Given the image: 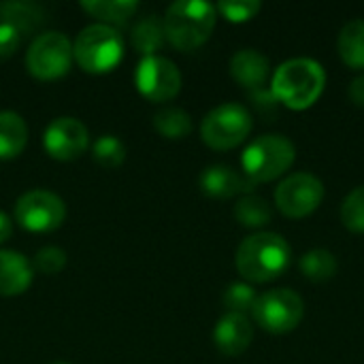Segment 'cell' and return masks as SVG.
Here are the masks:
<instances>
[{"instance_id":"1","label":"cell","mask_w":364,"mask_h":364,"mask_svg":"<svg viewBox=\"0 0 364 364\" xmlns=\"http://www.w3.org/2000/svg\"><path fill=\"white\" fill-rule=\"evenodd\" d=\"M326 85V70L314 58H290L273 73L271 90L286 107L303 111L311 107Z\"/></svg>"},{"instance_id":"2","label":"cell","mask_w":364,"mask_h":364,"mask_svg":"<svg viewBox=\"0 0 364 364\" xmlns=\"http://www.w3.org/2000/svg\"><path fill=\"white\" fill-rule=\"evenodd\" d=\"M292 258L288 241L277 232H256L237 247L235 264L247 282H271L279 277Z\"/></svg>"},{"instance_id":"3","label":"cell","mask_w":364,"mask_h":364,"mask_svg":"<svg viewBox=\"0 0 364 364\" xmlns=\"http://www.w3.org/2000/svg\"><path fill=\"white\" fill-rule=\"evenodd\" d=\"M218 11L205 0H177L168 4L162 23L164 34L181 51H192L200 47L213 32Z\"/></svg>"},{"instance_id":"4","label":"cell","mask_w":364,"mask_h":364,"mask_svg":"<svg viewBox=\"0 0 364 364\" xmlns=\"http://www.w3.org/2000/svg\"><path fill=\"white\" fill-rule=\"evenodd\" d=\"M296 158L294 143L284 134H262L256 136L241 156L243 175L252 183L273 181L284 175Z\"/></svg>"},{"instance_id":"5","label":"cell","mask_w":364,"mask_h":364,"mask_svg":"<svg viewBox=\"0 0 364 364\" xmlns=\"http://www.w3.org/2000/svg\"><path fill=\"white\" fill-rule=\"evenodd\" d=\"M73 58L87 73H109L124 58V38L113 26H85L73 43Z\"/></svg>"},{"instance_id":"6","label":"cell","mask_w":364,"mask_h":364,"mask_svg":"<svg viewBox=\"0 0 364 364\" xmlns=\"http://www.w3.org/2000/svg\"><path fill=\"white\" fill-rule=\"evenodd\" d=\"M252 132V115L239 102H222L213 107L203 124L200 136L213 149H230L247 139Z\"/></svg>"},{"instance_id":"7","label":"cell","mask_w":364,"mask_h":364,"mask_svg":"<svg viewBox=\"0 0 364 364\" xmlns=\"http://www.w3.org/2000/svg\"><path fill=\"white\" fill-rule=\"evenodd\" d=\"M73 62V43L66 34L51 30L38 34L26 53V68L32 77L49 81L62 77Z\"/></svg>"},{"instance_id":"8","label":"cell","mask_w":364,"mask_h":364,"mask_svg":"<svg viewBox=\"0 0 364 364\" xmlns=\"http://www.w3.org/2000/svg\"><path fill=\"white\" fill-rule=\"evenodd\" d=\"M305 314L303 299L290 288H275L256 299L252 316L269 333H290L294 331Z\"/></svg>"},{"instance_id":"9","label":"cell","mask_w":364,"mask_h":364,"mask_svg":"<svg viewBox=\"0 0 364 364\" xmlns=\"http://www.w3.org/2000/svg\"><path fill=\"white\" fill-rule=\"evenodd\" d=\"M324 198V183L307 171L292 173L275 188V205L288 218H305L314 213Z\"/></svg>"},{"instance_id":"10","label":"cell","mask_w":364,"mask_h":364,"mask_svg":"<svg viewBox=\"0 0 364 364\" xmlns=\"http://www.w3.org/2000/svg\"><path fill=\"white\" fill-rule=\"evenodd\" d=\"M66 218L64 200L49 190H30L15 203V220L30 232H51Z\"/></svg>"},{"instance_id":"11","label":"cell","mask_w":364,"mask_h":364,"mask_svg":"<svg viewBox=\"0 0 364 364\" xmlns=\"http://www.w3.org/2000/svg\"><path fill=\"white\" fill-rule=\"evenodd\" d=\"M136 90L151 102H166L181 90V73L177 64L162 55L141 58L134 70Z\"/></svg>"},{"instance_id":"12","label":"cell","mask_w":364,"mask_h":364,"mask_svg":"<svg viewBox=\"0 0 364 364\" xmlns=\"http://www.w3.org/2000/svg\"><path fill=\"white\" fill-rule=\"evenodd\" d=\"M90 143V132L85 124L77 117H58L53 119L43 134V145L47 154L55 160H75L79 158Z\"/></svg>"},{"instance_id":"13","label":"cell","mask_w":364,"mask_h":364,"mask_svg":"<svg viewBox=\"0 0 364 364\" xmlns=\"http://www.w3.org/2000/svg\"><path fill=\"white\" fill-rule=\"evenodd\" d=\"M254 339V324L243 314H226L213 328V343L226 356L243 354Z\"/></svg>"},{"instance_id":"14","label":"cell","mask_w":364,"mask_h":364,"mask_svg":"<svg viewBox=\"0 0 364 364\" xmlns=\"http://www.w3.org/2000/svg\"><path fill=\"white\" fill-rule=\"evenodd\" d=\"M200 190L213 198H230L250 192L254 183L228 164H211L198 177Z\"/></svg>"},{"instance_id":"15","label":"cell","mask_w":364,"mask_h":364,"mask_svg":"<svg viewBox=\"0 0 364 364\" xmlns=\"http://www.w3.org/2000/svg\"><path fill=\"white\" fill-rule=\"evenodd\" d=\"M32 262L15 250H0V296H17L32 284Z\"/></svg>"},{"instance_id":"16","label":"cell","mask_w":364,"mask_h":364,"mask_svg":"<svg viewBox=\"0 0 364 364\" xmlns=\"http://www.w3.org/2000/svg\"><path fill=\"white\" fill-rule=\"evenodd\" d=\"M269 70H271L269 58L254 47L239 49L230 58V75L243 87H260L267 81Z\"/></svg>"},{"instance_id":"17","label":"cell","mask_w":364,"mask_h":364,"mask_svg":"<svg viewBox=\"0 0 364 364\" xmlns=\"http://www.w3.org/2000/svg\"><path fill=\"white\" fill-rule=\"evenodd\" d=\"M28 143V126L15 111H0V160L15 158Z\"/></svg>"},{"instance_id":"18","label":"cell","mask_w":364,"mask_h":364,"mask_svg":"<svg viewBox=\"0 0 364 364\" xmlns=\"http://www.w3.org/2000/svg\"><path fill=\"white\" fill-rule=\"evenodd\" d=\"M339 55L352 68H364V19H350L337 38Z\"/></svg>"},{"instance_id":"19","label":"cell","mask_w":364,"mask_h":364,"mask_svg":"<svg viewBox=\"0 0 364 364\" xmlns=\"http://www.w3.org/2000/svg\"><path fill=\"white\" fill-rule=\"evenodd\" d=\"M164 23L158 15H147L132 28V45L143 53V58L156 55V51L164 45Z\"/></svg>"},{"instance_id":"20","label":"cell","mask_w":364,"mask_h":364,"mask_svg":"<svg viewBox=\"0 0 364 364\" xmlns=\"http://www.w3.org/2000/svg\"><path fill=\"white\" fill-rule=\"evenodd\" d=\"M235 218L239 224L247 228H260L273 220V209L267 198L258 194H243L235 205Z\"/></svg>"},{"instance_id":"21","label":"cell","mask_w":364,"mask_h":364,"mask_svg":"<svg viewBox=\"0 0 364 364\" xmlns=\"http://www.w3.org/2000/svg\"><path fill=\"white\" fill-rule=\"evenodd\" d=\"M303 275L311 282H326L331 279L335 273H337V258L331 250H324V247H314L309 252H305L301 256V262H299Z\"/></svg>"},{"instance_id":"22","label":"cell","mask_w":364,"mask_h":364,"mask_svg":"<svg viewBox=\"0 0 364 364\" xmlns=\"http://www.w3.org/2000/svg\"><path fill=\"white\" fill-rule=\"evenodd\" d=\"M81 9L87 11L96 19L111 21V23H124L139 9V2H134V0H83Z\"/></svg>"},{"instance_id":"23","label":"cell","mask_w":364,"mask_h":364,"mask_svg":"<svg viewBox=\"0 0 364 364\" xmlns=\"http://www.w3.org/2000/svg\"><path fill=\"white\" fill-rule=\"evenodd\" d=\"M154 126L166 139H183L192 130V117L179 107H166L154 115Z\"/></svg>"},{"instance_id":"24","label":"cell","mask_w":364,"mask_h":364,"mask_svg":"<svg viewBox=\"0 0 364 364\" xmlns=\"http://www.w3.org/2000/svg\"><path fill=\"white\" fill-rule=\"evenodd\" d=\"M92 156H94V160H96L100 166H105V168H115V166H119V164L126 160V145H124L117 136H113V134H102V136H98V141L94 143Z\"/></svg>"},{"instance_id":"25","label":"cell","mask_w":364,"mask_h":364,"mask_svg":"<svg viewBox=\"0 0 364 364\" xmlns=\"http://www.w3.org/2000/svg\"><path fill=\"white\" fill-rule=\"evenodd\" d=\"M0 11L4 13V21L15 23L21 32L43 21L41 9L32 2H6L0 6Z\"/></svg>"},{"instance_id":"26","label":"cell","mask_w":364,"mask_h":364,"mask_svg":"<svg viewBox=\"0 0 364 364\" xmlns=\"http://www.w3.org/2000/svg\"><path fill=\"white\" fill-rule=\"evenodd\" d=\"M256 299H258L256 290L245 282H235L224 292V305L230 314H243L245 316L247 311L254 309Z\"/></svg>"},{"instance_id":"27","label":"cell","mask_w":364,"mask_h":364,"mask_svg":"<svg viewBox=\"0 0 364 364\" xmlns=\"http://www.w3.org/2000/svg\"><path fill=\"white\" fill-rule=\"evenodd\" d=\"M341 220L350 230L364 232V186L354 188L343 198V203H341Z\"/></svg>"},{"instance_id":"28","label":"cell","mask_w":364,"mask_h":364,"mask_svg":"<svg viewBox=\"0 0 364 364\" xmlns=\"http://www.w3.org/2000/svg\"><path fill=\"white\" fill-rule=\"evenodd\" d=\"M66 267V252L55 245H45L34 254L32 269H36L43 275H55Z\"/></svg>"},{"instance_id":"29","label":"cell","mask_w":364,"mask_h":364,"mask_svg":"<svg viewBox=\"0 0 364 364\" xmlns=\"http://www.w3.org/2000/svg\"><path fill=\"white\" fill-rule=\"evenodd\" d=\"M260 2L258 0H222L215 4V11H220L228 21H247L252 19L258 11H260Z\"/></svg>"},{"instance_id":"30","label":"cell","mask_w":364,"mask_h":364,"mask_svg":"<svg viewBox=\"0 0 364 364\" xmlns=\"http://www.w3.org/2000/svg\"><path fill=\"white\" fill-rule=\"evenodd\" d=\"M21 43V30L11 21H0V60L11 58Z\"/></svg>"},{"instance_id":"31","label":"cell","mask_w":364,"mask_h":364,"mask_svg":"<svg viewBox=\"0 0 364 364\" xmlns=\"http://www.w3.org/2000/svg\"><path fill=\"white\" fill-rule=\"evenodd\" d=\"M348 94H350V98H352L358 107H364V75H358L356 79H352Z\"/></svg>"},{"instance_id":"32","label":"cell","mask_w":364,"mask_h":364,"mask_svg":"<svg viewBox=\"0 0 364 364\" xmlns=\"http://www.w3.org/2000/svg\"><path fill=\"white\" fill-rule=\"evenodd\" d=\"M11 232H13V222H11V218H9L4 211H0V243H4V241L11 237Z\"/></svg>"},{"instance_id":"33","label":"cell","mask_w":364,"mask_h":364,"mask_svg":"<svg viewBox=\"0 0 364 364\" xmlns=\"http://www.w3.org/2000/svg\"><path fill=\"white\" fill-rule=\"evenodd\" d=\"M51 364H68V363H51Z\"/></svg>"}]
</instances>
